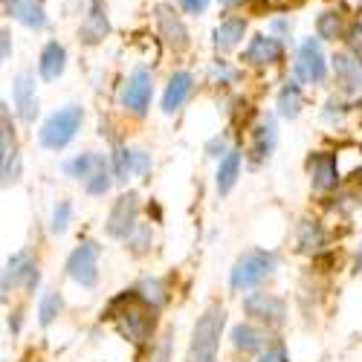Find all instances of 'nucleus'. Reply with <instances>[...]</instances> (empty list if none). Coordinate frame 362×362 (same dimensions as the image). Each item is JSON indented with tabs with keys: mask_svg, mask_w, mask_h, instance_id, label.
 Returning <instances> with one entry per match:
<instances>
[{
	"mask_svg": "<svg viewBox=\"0 0 362 362\" xmlns=\"http://www.w3.org/2000/svg\"><path fill=\"white\" fill-rule=\"evenodd\" d=\"M244 313L261 327H281L287 322V305L276 293H250L244 298Z\"/></svg>",
	"mask_w": 362,
	"mask_h": 362,
	"instance_id": "6",
	"label": "nucleus"
},
{
	"mask_svg": "<svg viewBox=\"0 0 362 362\" xmlns=\"http://www.w3.org/2000/svg\"><path fill=\"white\" fill-rule=\"evenodd\" d=\"M316 29H319V38H325V41L342 38V18H339V12H322L319 21H316Z\"/></svg>",
	"mask_w": 362,
	"mask_h": 362,
	"instance_id": "32",
	"label": "nucleus"
},
{
	"mask_svg": "<svg viewBox=\"0 0 362 362\" xmlns=\"http://www.w3.org/2000/svg\"><path fill=\"white\" fill-rule=\"evenodd\" d=\"M6 15H12L18 23L29 29H44L47 26V9L44 0H4Z\"/></svg>",
	"mask_w": 362,
	"mask_h": 362,
	"instance_id": "18",
	"label": "nucleus"
},
{
	"mask_svg": "<svg viewBox=\"0 0 362 362\" xmlns=\"http://www.w3.org/2000/svg\"><path fill=\"white\" fill-rule=\"evenodd\" d=\"M151 240H154V235H151V226L148 223H136L134 232L125 238V250L139 258V255H145L151 250Z\"/></svg>",
	"mask_w": 362,
	"mask_h": 362,
	"instance_id": "30",
	"label": "nucleus"
},
{
	"mask_svg": "<svg viewBox=\"0 0 362 362\" xmlns=\"http://www.w3.org/2000/svg\"><path fill=\"white\" fill-rule=\"evenodd\" d=\"M67 70V49L64 44H58V41H49L44 49H41V62H38V76L44 81H55V78H62Z\"/></svg>",
	"mask_w": 362,
	"mask_h": 362,
	"instance_id": "21",
	"label": "nucleus"
},
{
	"mask_svg": "<svg viewBox=\"0 0 362 362\" xmlns=\"http://www.w3.org/2000/svg\"><path fill=\"white\" fill-rule=\"evenodd\" d=\"M334 76L342 93L362 96V58L351 52H337L334 55Z\"/></svg>",
	"mask_w": 362,
	"mask_h": 362,
	"instance_id": "14",
	"label": "nucleus"
},
{
	"mask_svg": "<svg viewBox=\"0 0 362 362\" xmlns=\"http://www.w3.org/2000/svg\"><path fill=\"white\" fill-rule=\"evenodd\" d=\"M151 362H171V337H163L157 348L151 351Z\"/></svg>",
	"mask_w": 362,
	"mask_h": 362,
	"instance_id": "37",
	"label": "nucleus"
},
{
	"mask_svg": "<svg viewBox=\"0 0 362 362\" xmlns=\"http://www.w3.org/2000/svg\"><path fill=\"white\" fill-rule=\"evenodd\" d=\"M70 218H73V206H70L67 200H58V206L52 209V218H49V229H52L55 235L67 232V226H70Z\"/></svg>",
	"mask_w": 362,
	"mask_h": 362,
	"instance_id": "34",
	"label": "nucleus"
},
{
	"mask_svg": "<svg viewBox=\"0 0 362 362\" xmlns=\"http://www.w3.org/2000/svg\"><path fill=\"white\" fill-rule=\"evenodd\" d=\"M136 293L148 301L151 308H157V310L168 301V290H165V281H163V279H145V281L136 287Z\"/></svg>",
	"mask_w": 362,
	"mask_h": 362,
	"instance_id": "29",
	"label": "nucleus"
},
{
	"mask_svg": "<svg viewBox=\"0 0 362 362\" xmlns=\"http://www.w3.org/2000/svg\"><path fill=\"white\" fill-rule=\"evenodd\" d=\"M180 4H183V9L189 15H203L206 6H209V0H180Z\"/></svg>",
	"mask_w": 362,
	"mask_h": 362,
	"instance_id": "41",
	"label": "nucleus"
},
{
	"mask_svg": "<svg viewBox=\"0 0 362 362\" xmlns=\"http://www.w3.org/2000/svg\"><path fill=\"white\" fill-rule=\"evenodd\" d=\"M62 310H64L62 293H58V290H47L41 296V305H38V322L47 327V325H52L58 316H62Z\"/></svg>",
	"mask_w": 362,
	"mask_h": 362,
	"instance_id": "28",
	"label": "nucleus"
},
{
	"mask_svg": "<svg viewBox=\"0 0 362 362\" xmlns=\"http://www.w3.org/2000/svg\"><path fill=\"white\" fill-rule=\"evenodd\" d=\"M296 73H298V78H305V81H310V84L325 81V76H327V62H325L322 44H319L316 38L301 41V47H298V62H296Z\"/></svg>",
	"mask_w": 362,
	"mask_h": 362,
	"instance_id": "11",
	"label": "nucleus"
},
{
	"mask_svg": "<svg viewBox=\"0 0 362 362\" xmlns=\"http://www.w3.org/2000/svg\"><path fill=\"white\" fill-rule=\"evenodd\" d=\"M348 113V107L342 105V102H337V99H330L327 105H325V110H322V119L325 122H339V119Z\"/></svg>",
	"mask_w": 362,
	"mask_h": 362,
	"instance_id": "36",
	"label": "nucleus"
},
{
	"mask_svg": "<svg viewBox=\"0 0 362 362\" xmlns=\"http://www.w3.org/2000/svg\"><path fill=\"white\" fill-rule=\"evenodd\" d=\"M290 26H293L290 21H273V29H276V33H287Z\"/></svg>",
	"mask_w": 362,
	"mask_h": 362,
	"instance_id": "43",
	"label": "nucleus"
},
{
	"mask_svg": "<svg viewBox=\"0 0 362 362\" xmlns=\"http://www.w3.org/2000/svg\"><path fill=\"white\" fill-rule=\"evenodd\" d=\"M301 105H305V96H301V87L296 81H287L279 93V116L281 119H296L301 113Z\"/></svg>",
	"mask_w": 362,
	"mask_h": 362,
	"instance_id": "27",
	"label": "nucleus"
},
{
	"mask_svg": "<svg viewBox=\"0 0 362 362\" xmlns=\"http://www.w3.org/2000/svg\"><path fill=\"white\" fill-rule=\"evenodd\" d=\"M9 52H12V47H9V33L4 29V33H0V58H4V62H9Z\"/></svg>",
	"mask_w": 362,
	"mask_h": 362,
	"instance_id": "42",
	"label": "nucleus"
},
{
	"mask_svg": "<svg viewBox=\"0 0 362 362\" xmlns=\"http://www.w3.org/2000/svg\"><path fill=\"white\" fill-rule=\"evenodd\" d=\"M310 174L316 192H334L339 186V160L334 154H316L310 160Z\"/></svg>",
	"mask_w": 362,
	"mask_h": 362,
	"instance_id": "20",
	"label": "nucleus"
},
{
	"mask_svg": "<svg viewBox=\"0 0 362 362\" xmlns=\"http://www.w3.org/2000/svg\"><path fill=\"white\" fill-rule=\"evenodd\" d=\"M284 58V47L276 35H252L250 47L244 49V62L252 67H273Z\"/></svg>",
	"mask_w": 362,
	"mask_h": 362,
	"instance_id": "15",
	"label": "nucleus"
},
{
	"mask_svg": "<svg viewBox=\"0 0 362 362\" xmlns=\"http://www.w3.org/2000/svg\"><path fill=\"white\" fill-rule=\"evenodd\" d=\"M107 319L119 325L125 339H131L136 348H145L157 327V308H151L136 290H125L119 298L110 301Z\"/></svg>",
	"mask_w": 362,
	"mask_h": 362,
	"instance_id": "1",
	"label": "nucleus"
},
{
	"mask_svg": "<svg viewBox=\"0 0 362 362\" xmlns=\"http://www.w3.org/2000/svg\"><path fill=\"white\" fill-rule=\"evenodd\" d=\"M0 183L12 186L18 183L21 177V157H18V145H15V134L9 128V107L4 105V110H0Z\"/></svg>",
	"mask_w": 362,
	"mask_h": 362,
	"instance_id": "8",
	"label": "nucleus"
},
{
	"mask_svg": "<svg viewBox=\"0 0 362 362\" xmlns=\"http://www.w3.org/2000/svg\"><path fill=\"white\" fill-rule=\"evenodd\" d=\"M110 33V21H107V12H105V0H90V9H87V18L78 29V35L84 44H99L105 41V35Z\"/></svg>",
	"mask_w": 362,
	"mask_h": 362,
	"instance_id": "16",
	"label": "nucleus"
},
{
	"mask_svg": "<svg viewBox=\"0 0 362 362\" xmlns=\"http://www.w3.org/2000/svg\"><path fill=\"white\" fill-rule=\"evenodd\" d=\"M273 269H276V255L273 252L250 250L235 261L232 273H229V284H232L235 293H247V290L264 284L269 276H273Z\"/></svg>",
	"mask_w": 362,
	"mask_h": 362,
	"instance_id": "3",
	"label": "nucleus"
},
{
	"mask_svg": "<svg viewBox=\"0 0 362 362\" xmlns=\"http://www.w3.org/2000/svg\"><path fill=\"white\" fill-rule=\"evenodd\" d=\"M102 165H107V160H105L102 154H93V151H84V154H78V157H73V160H67V163H64V174H67V177L81 180V183H87V180L93 177Z\"/></svg>",
	"mask_w": 362,
	"mask_h": 362,
	"instance_id": "23",
	"label": "nucleus"
},
{
	"mask_svg": "<svg viewBox=\"0 0 362 362\" xmlns=\"http://www.w3.org/2000/svg\"><path fill=\"white\" fill-rule=\"evenodd\" d=\"M18 316H21V313H12V316H9V327L15 330V334H18V327H21V319H18Z\"/></svg>",
	"mask_w": 362,
	"mask_h": 362,
	"instance_id": "44",
	"label": "nucleus"
},
{
	"mask_svg": "<svg viewBox=\"0 0 362 362\" xmlns=\"http://www.w3.org/2000/svg\"><path fill=\"white\" fill-rule=\"evenodd\" d=\"M12 102H15V113L21 122L33 125L38 116V93H35V76L33 73H21L12 84Z\"/></svg>",
	"mask_w": 362,
	"mask_h": 362,
	"instance_id": "13",
	"label": "nucleus"
},
{
	"mask_svg": "<svg viewBox=\"0 0 362 362\" xmlns=\"http://www.w3.org/2000/svg\"><path fill=\"white\" fill-rule=\"evenodd\" d=\"M244 33H247V21H244V18H226V21L215 29V47H218L221 52L235 49L240 41H244Z\"/></svg>",
	"mask_w": 362,
	"mask_h": 362,
	"instance_id": "24",
	"label": "nucleus"
},
{
	"mask_svg": "<svg viewBox=\"0 0 362 362\" xmlns=\"http://www.w3.org/2000/svg\"><path fill=\"white\" fill-rule=\"evenodd\" d=\"M81 122H84V110H81L78 105H67V107L55 110V113L47 119L44 128H41V134H38V139H41V145L49 148V151H62V148H67V145L76 139Z\"/></svg>",
	"mask_w": 362,
	"mask_h": 362,
	"instance_id": "4",
	"label": "nucleus"
},
{
	"mask_svg": "<svg viewBox=\"0 0 362 362\" xmlns=\"http://www.w3.org/2000/svg\"><path fill=\"white\" fill-rule=\"evenodd\" d=\"M113 180H116V174H113V165L107 163V165H102L93 177L87 180V183H84V192H87V194H93V197H102V194H107V192H110Z\"/></svg>",
	"mask_w": 362,
	"mask_h": 362,
	"instance_id": "31",
	"label": "nucleus"
},
{
	"mask_svg": "<svg viewBox=\"0 0 362 362\" xmlns=\"http://www.w3.org/2000/svg\"><path fill=\"white\" fill-rule=\"evenodd\" d=\"M356 273H362V244H359V250H356Z\"/></svg>",
	"mask_w": 362,
	"mask_h": 362,
	"instance_id": "45",
	"label": "nucleus"
},
{
	"mask_svg": "<svg viewBox=\"0 0 362 362\" xmlns=\"http://www.w3.org/2000/svg\"><path fill=\"white\" fill-rule=\"evenodd\" d=\"M229 339H232V348L240 351V354H258L267 345V330L255 322H240V325L232 327Z\"/></svg>",
	"mask_w": 362,
	"mask_h": 362,
	"instance_id": "19",
	"label": "nucleus"
},
{
	"mask_svg": "<svg viewBox=\"0 0 362 362\" xmlns=\"http://www.w3.org/2000/svg\"><path fill=\"white\" fill-rule=\"evenodd\" d=\"M240 177V151H229L226 157H221L218 174H215V186L221 194H229Z\"/></svg>",
	"mask_w": 362,
	"mask_h": 362,
	"instance_id": "25",
	"label": "nucleus"
},
{
	"mask_svg": "<svg viewBox=\"0 0 362 362\" xmlns=\"http://www.w3.org/2000/svg\"><path fill=\"white\" fill-rule=\"evenodd\" d=\"M131 171L136 177H142V174L151 171V154H148V151H142V148H134L131 151Z\"/></svg>",
	"mask_w": 362,
	"mask_h": 362,
	"instance_id": "35",
	"label": "nucleus"
},
{
	"mask_svg": "<svg viewBox=\"0 0 362 362\" xmlns=\"http://www.w3.org/2000/svg\"><path fill=\"white\" fill-rule=\"evenodd\" d=\"M325 226L316 221V218H305L298 223V232H296V244H298V252L305 255H316L322 247H325Z\"/></svg>",
	"mask_w": 362,
	"mask_h": 362,
	"instance_id": "22",
	"label": "nucleus"
},
{
	"mask_svg": "<svg viewBox=\"0 0 362 362\" xmlns=\"http://www.w3.org/2000/svg\"><path fill=\"white\" fill-rule=\"evenodd\" d=\"M154 18H157V26H160V38L165 41L168 49H174V52L189 49V44H192L189 29H186L183 18H180L168 4H160L154 9Z\"/></svg>",
	"mask_w": 362,
	"mask_h": 362,
	"instance_id": "9",
	"label": "nucleus"
},
{
	"mask_svg": "<svg viewBox=\"0 0 362 362\" xmlns=\"http://www.w3.org/2000/svg\"><path fill=\"white\" fill-rule=\"evenodd\" d=\"M192 90H194V76H192V73H186V70L174 73V76L168 78V84H165V93H163V110H165L168 116L177 113L180 107L189 102Z\"/></svg>",
	"mask_w": 362,
	"mask_h": 362,
	"instance_id": "17",
	"label": "nucleus"
},
{
	"mask_svg": "<svg viewBox=\"0 0 362 362\" xmlns=\"http://www.w3.org/2000/svg\"><path fill=\"white\" fill-rule=\"evenodd\" d=\"M206 154H209V157H221V154L226 157V154H229V151H226V139H223V136L212 139V142L206 145Z\"/></svg>",
	"mask_w": 362,
	"mask_h": 362,
	"instance_id": "40",
	"label": "nucleus"
},
{
	"mask_svg": "<svg viewBox=\"0 0 362 362\" xmlns=\"http://www.w3.org/2000/svg\"><path fill=\"white\" fill-rule=\"evenodd\" d=\"M38 281H41V273H38L35 261L29 258V252H15L4 269V298L9 296L12 287L23 284L26 290H33V287H38Z\"/></svg>",
	"mask_w": 362,
	"mask_h": 362,
	"instance_id": "10",
	"label": "nucleus"
},
{
	"mask_svg": "<svg viewBox=\"0 0 362 362\" xmlns=\"http://www.w3.org/2000/svg\"><path fill=\"white\" fill-rule=\"evenodd\" d=\"M139 209H142V200L136 192H125V194H119V200L113 203L110 209V215L105 221V232L110 238H119V240H125L134 226L139 223Z\"/></svg>",
	"mask_w": 362,
	"mask_h": 362,
	"instance_id": "7",
	"label": "nucleus"
},
{
	"mask_svg": "<svg viewBox=\"0 0 362 362\" xmlns=\"http://www.w3.org/2000/svg\"><path fill=\"white\" fill-rule=\"evenodd\" d=\"M276 136H279L276 134V122H273V119H264V122L255 128V134H252V157H255V163L273 154Z\"/></svg>",
	"mask_w": 362,
	"mask_h": 362,
	"instance_id": "26",
	"label": "nucleus"
},
{
	"mask_svg": "<svg viewBox=\"0 0 362 362\" xmlns=\"http://www.w3.org/2000/svg\"><path fill=\"white\" fill-rule=\"evenodd\" d=\"M258 362H290V356H287L284 345H273V348H267V351H261Z\"/></svg>",
	"mask_w": 362,
	"mask_h": 362,
	"instance_id": "38",
	"label": "nucleus"
},
{
	"mask_svg": "<svg viewBox=\"0 0 362 362\" xmlns=\"http://www.w3.org/2000/svg\"><path fill=\"white\" fill-rule=\"evenodd\" d=\"M221 4H223V6H232V4H238V0H221Z\"/></svg>",
	"mask_w": 362,
	"mask_h": 362,
	"instance_id": "46",
	"label": "nucleus"
},
{
	"mask_svg": "<svg viewBox=\"0 0 362 362\" xmlns=\"http://www.w3.org/2000/svg\"><path fill=\"white\" fill-rule=\"evenodd\" d=\"M99 255H102V247L96 240H81L67 258V267H64L67 276L81 287H93L99 281Z\"/></svg>",
	"mask_w": 362,
	"mask_h": 362,
	"instance_id": "5",
	"label": "nucleus"
},
{
	"mask_svg": "<svg viewBox=\"0 0 362 362\" xmlns=\"http://www.w3.org/2000/svg\"><path fill=\"white\" fill-rule=\"evenodd\" d=\"M151 96H154V81H151L148 70H136L128 84H125V93H122V105L125 110H131L134 116H145L151 107Z\"/></svg>",
	"mask_w": 362,
	"mask_h": 362,
	"instance_id": "12",
	"label": "nucleus"
},
{
	"mask_svg": "<svg viewBox=\"0 0 362 362\" xmlns=\"http://www.w3.org/2000/svg\"><path fill=\"white\" fill-rule=\"evenodd\" d=\"M113 174H116V180L119 183H125V180L134 174L131 171V148H125V145H116L113 148Z\"/></svg>",
	"mask_w": 362,
	"mask_h": 362,
	"instance_id": "33",
	"label": "nucleus"
},
{
	"mask_svg": "<svg viewBox=\"0 0 362 362\" xmlns=\"http://www.w3.org/2000/svg\"><path fill=\"white\" fill-rule=\"evenodd\" d=\"M226 327V308L223 305H209L192 330V342L186 362H218V345Z\"/></svg>",
	"mask_w": 362,
	"mask_h": 362,
	"instance_id": "2",
	"label": "nucleus"
},
{
	"mask_svg": "<svg viewBox=\"0 0 362 362\" xmlns=\"http://www.w3.org/2000/svg\"><path fill=\"white\" fill-rule=\"evenodd\" d=\"M348 44H351L354 55L362 58V26H351V29H348Z\"/></svg>",
	"mask_w": 362,
	"mask_h": 362,
	"instance_id": "39",
	"label": "nucleus"
}]
</instances>
